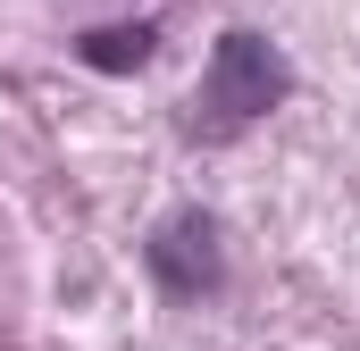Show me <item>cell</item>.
Returning a JSON list of instances; mask_svg holds the SVG:
<instances>
[{
    "label": "cell",
    "mask_w": 360,
    "mask_h": 351,
    "mask_svg": "<svg viewBox=\"0 0 360 351\" xmlns=\"http://www.w3.org/2000/svg\"><path fill=\"white\" fill-rule=\"evenodd\" d=\"M285 100H293V59L276 51L269 34L226 25V34L210 42V67H201L193 109H184V143H235L243 126H260Z\"/></svg>",
    "instance_id": "cell-1"
},
{
    "label": "cell",
    "mask_w": 360,
    "mask_h": 351,
    "mask_svg": "<svg viewBox=\"0 0 360 351\" xmlns=\"http://www.w3.org/2000/svg\"><path fill=\"white\" fill-rule=\"evenodd\" d=\"M143 267L168 301H218L226 293V226L210 209H168L143 243Z\"/></svg>",
    "instance_id": "cell-2"
},
{
    "label": "cell",
    "mask_w": 360,
    "mask_h": 351,
    "mask_svg": "<svg viewBox=\"0 0 360 351\" xmlns=\"http://www.w3.org/2000/svg\"><path fill=\"white\" fill-rule=\"evenodd\" d=\"M151 51H160V17H126V25H84L76 34V59L92 76H134V67H151Z\"/></svg>",
    "instance_id": "cell-3"
}]
</instances>
